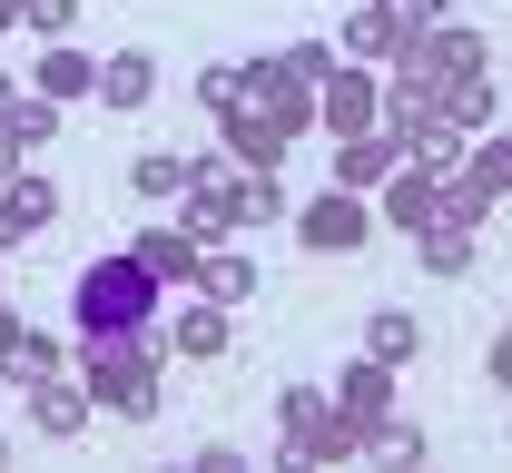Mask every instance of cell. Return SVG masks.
<instances>
[{
	"instance_id": "cell-1",
	"label": "cell",
	"mask_w": 512,
	"mask_h": 473,
	"mask_svg": "<svg viewBox=\"0 0 512 473\" xmlns=\"http://www.w3.org/2000/svg\"><path fill=\"white\" fill-rule=\"evenodd\" d=\"M158 375H168V336L158 326H119V336H79V385L89 405L119 424H158Z\"/></svg>"
},
{
	"instance_id": "cell-2",
	"label": "cell",
	"mask_w": 512,
	"mask_h": 473,
	"mask_svg": "<svg viewBox=\"0 0 512 473\" xmlns=\"http://www.w3.org/2000/svg\"><path fill=\"white\" fill-rule=\"evenodd\" d=\"M158 306H168V286H158V267H148L138 247H109V257H89V267H79V286H69V326H79V336L158 326Z\"/></svg>"
},
{
	"instance_id": "cell-3",
	"label": "cell",
	"mask_w": 512,
	"mask_h": 473,
	"mask_svg": "<svg viewBox=\"0 0 512 473\" xmlns=\"http://www.w3.org/2000/svg\"><path fill=\"white\" fill-rule=\"evenodd\" d=\"M286 227H296L316 257H355V247L375 237V198H355V188H335V178H325L306 207H286Z\"/></svg>"
},
{
	"instance_id": "cell-4",
	"label": "cell",
	"mask_w": 512,
	"mask_h": 473,
	"mask_svg": "<svg viewBox=\"0 0 512 473\" xmlns=\"http://www.w3.org/2000/svg\"><path fill=\"white\" fill-rule=\"evenodd\" d=\"M375 119H384V69H365V60L335 50V69L316 79V129L325 138H355V129H375Z\"/></svg>"
},
{
	"instance_id": "cell-5",
	"label": "cell",
	"mask_w": 512,
	"mask_h": 473,
	"mask_svg": "<svg viewBox=\"0 0 512 473\" xmlns=\"http://www.w3.org/2000/svg\"><path fill=\"white\" fill-rule=\"evenodd\" d=\"M237 69H247V60H237ZM217 129H227V158H237V168H286V148L306 138L286 109H266L256 89H237V109H217Z\"/></svg>"
},
{
	"instance_id": "cell-6",
	"label": "cell",
	"mask_w": 512,
	"mask_h": 473,
	"mask_svg": "<svg viewBox=\"0 0 512 473\" xmlns=\"http://www.w3.org/2000/svg\"><path fill=\"white\" fill-rule=\"evenodd\" d=\"M158 336H168V355H188V365H217L227 336H237V306H217V296H197V286H188V306H178Z\"/></svg>"
},
{
	"instance_id": "cell-7",
	"label": "cell",
	"mask_w": 512,
	"mask_h": 473,
	"mask_svg": "<svg viewBox=\"0 0 512 473\" xmlns=\"http://www.w3.org/2000/svg\"><path fill=\"white\" fill-rule=\"evenodd\" d=\"M89 424H99V405H89V385H79V375H40V385H30V434H50V444H79V434H89Z\"/></svg>"
},
{
	"instance_id": "cell-8",
	"label": "cell",
	"mask_w": 512,
	"mask_h": 473,
	"mask_svg": "<svg viewBox=\"0 0 512 473\" xmlns=\"http://www.w3.org/2000/svg\"><path fill=\"white\" fill-rule=\"evenodd\" d=\"M394 168H404V138L384 129H355V138H335V188H355V198H375L384 178H394Z\"/></svg>"
},
{
	"instance_id": "cell-9",
	"label": "cell",
	"mask_w": 512,
	"mask_h": 473,
	"mask_svg": "<svg viewBox=\"0 0 512 473\" xmlns=\"http://www.w3.org/2000/svg\"><path fill=\"white\" fill-rule=\"evenodd\" d=\"M30 89H40V99H60V109H79V99H99V60H89L79 40H40Z\"/></svg>"
},
{
	"instance_id": "cell-10",
	"label": "cell",
	"mask_w": 512,
	"mask_h": 473,
	"mask_svg": "<svg viewBox=\"0 0 512 473\" xmlns=\"http://www.w3.org/2000/svg\"><path fill=\"white\" fill-rule=\"evenodd\" d=\"M50 217H60V188H50L40 168H10V178H0V247H20V237H40Z\"/></svg>"
},
{
	"instance_id": "cell-11",
	"label": "cell",
	"mask_w": 512,
	"mask_h": 473,
	"mask_svg": "<svg viewBox=\"0 0 512 473\" xmlns=\"http://www.w3.org/2000/svg\"><path fill=\"white\" fill-rule=\"evenodd\" d=\"M404 40H414V30H404L384 0H355V10H345V30H335V50H345V60H365V69H394Z\"/></svg>"
},
{
	"instance_id": "cell-12",
	"label": "cell",
	"mask_w": 512,
	"mask_h": 473,
	"mask_svg": "<svg viewBox=\"0 0 512 473\" xmlns=\"http://www.w3.org/2000/svg\"><path fill=\"white\" fill-rule=\"evenodd\" d=\"M434 207H444V178H434V168H414V158H404V168L375 188V217H384V227H404V237H414Z\"/></svg>"
},
{
	"instance_id": "cell-13",
	"label": "cell",
	"mask_w": 512,
	"mask_h": 473,
	"mask_svg": "<svg viewBox=\"0 0 512 473\" xmlns=\"http://www.w3.org/2000/svg\"><path fill=\"white\" fill-rule=\"evenodd\" d=\"M325 405H335V414H355V424L375 434L384 414H394V365H375V355H355V365L335 375V395H325Z\"/></svg>"
},
{
	"instance_id": "cell-14",
	"label": "cell",
	"mask_w": 512,
	"mask_h": 473,
	"mask_svg": "<svg viewBox=\"0 0 512 473\" xmlns=\"http://www.w3.org/2000/svg\"><path fill=\"white\" fill-rule=\"evenodd\" d=\"M414 257H424V276H473V217L434 207V217L414 227Z\"/></svg>"
},
{
	"instance_id": "cell-15",
	"label": "cell",
	"mask_w": 512,
	"mask_h": 473,
	"mask_svg": "<svg viewBox=\"0 0 512 473\" xmlns=\"http://www.w3.org/2000/svg\"><path fill=\"white\" fill-rule=\"evenodd\" d=\"M286 464H365V424H355V414H335V405H325L316 424H306V434L286 444Z\"/></svg>"
},
{
	"instance_id": "cell-16",
	"label": "cell",
	"mask_w": 512,
	"mask_h": 473,
	"mask_svg": "<svg viewBox=\"0 0 512 473\" xmlns=\"http://www.w3.org/2000/svg\"><path fill=\"white\" fill-rule=\"evenodd\" d=\"M188 286H197V296H217V306H247L266 276H256V257H237V247H197V276H188Z\"/></svg>"
},
{
	"instance_id": "cell-17",
	"label": "cell",
	"mask_w": 512,
	"mask_h": 473,
	"mask_svg": "<svg viewBox=\"0 0 512 473\" xmlns=\"http://www.w3.org/2000/svg\"><path fill=\"white\" fill-rule=\"evenodd\" d=\"M158 99V60L148 50H109L99 60V109H148Z\"/></svg>"
},
{
	"instance_id": "cell-18",
	"label": "cell",
	"mask_w": 512,
	"mask_h": 473,
	"mask_svg": "<svg viewBox=\"0 0 512 473\" xmlns=\"http://www.w3.org/2000/svg\"><path fill=\"white\" fill-rule=\"evenodd\" d=\"M69 365V345L50 336V326H20V336L0 345V375H10V385H20V395H30V385H40V375H60Z\"/></svg>"
},
{
	"instance_id": "cell-19",
	"label": "cell",
	"mask_w": 512,
	"mask_h": 473,
	"mask_svg": "<svg viewBox=\"0 0 512 473\" xmlns=\"http://www.w3.org/2000/svg\"><path fill=\"white\" fill-rule=\"evenodd\" d=\"M434 109H444L453 138H483V129H493V79H483V69H463V79L434 89Z\"/></svg>"
},
{
	"instance_id": "cell-20",
	"label": "cell",
	"mask_w": 512,
	"mask_h": 473,
	"mask_svg": "<svg viewBox=\"0 0 512 473\" xmlns=\"http://www.w3.org/2000/svg\"><path fill=\"white\" fill-rule=\"evenodd\" d=\"M365 355L404 375V365L424 355V326H414V306H375V316H365Z\"/></svg>"
},
{
	"instance_id": "cell-21",
	"label": "cell",
	"mask_w": 512,
	"mask_h": 473,
	"mask_svg": "<svg viewBox=\"0 0 512 473\" xmlns=\"http://www.w3.org/2000/svg\"><path fill=\"white\" fill-rule=\"evenodd\" d=\"M128 198L178 207V198H188V158H178V148H138V158H128Z\"/></svg>"
},
{
	"instance_id": "cell-22",
	"label": "cell",
	"mask_w": 512,
	"mask_h": 473,
	"mask_svg": "<svg viewBox=\"0 0 512 473\" xmlns=\"http://www.w3.org/2000/svg\"><path fill=\"white\" fill-rule=\"evenodd\" d=\"M0 138H10L20 158H30V148H50V138H60V99H40V89H20V99L0 109Z\"/></svg>"
},
{
	"instance_id": "cell-23",
	"label": "cell",
	"mask_w": 512,
	"mask_h": 473,
	"mask_svg": "<svg viewBox=\"0 0 512 473\" xmlns=\"http://www.w3.org/2000/svg\"><path fill=\"white\" fill-rule=\"evenodd\" d=\"M128 247L158 267V286H188V276H197V237H188V227H138Z\"/></svg>"
},
{
	"instance_id": "cell-24",
	"label": "cell",
	"mask_w": 512,
	"mask_h": 473,
	"mask_svg": "<svg viewBox=\"0 0 512 473\" xmlns=\"http://www.w3.org/2000/svg\"><path fill=\"white\" fill-rule=\"evenodd\" d=\"M463 178H473L483 198H512V129H483V138H463Z\"/></svg>"
},
{
	"instance_id": "cell-25",
	"label": "cell",
	"mask_w": 512,
	"mask_h": 473,
	"mask_svg": "<svg viewBox=\"0 0 512 473\" xmlns=\"http://www.w3.org/2000/svg\"><path fill=\"white\" fill-rule=\"evenodd\" d=\"M237 217H247V227H286V188H276V168H247V188H237Z\"/></svg>"
},
{
	"instance_id": "cell-26",
	"label": "cell",
	"mask_w": 512,
	"mask_h": 473,
	"mask_svg": "<svg viewBox=\"0 0 512 473\" xmlns=\"http://www.w3.org/2000/svg\"><path fill=\"white\" fill-rule=\"evenodd\" d=\"M365 454H375V464H424V424H404V414H384L375 434H365Z\"/></svg>"
},
{
	"instance_id": "cell-27",
	"label": "cell",
	"mask_w": 512,
	"mask_h": 473,
	"mask_svg": "<svg viewBox=\"0 0 512 473\" xmlns=\"http://www.w3.org/2000/svg\"><path fill=\"white\" fill-rule=\"evenodd\" d=\"M20 30H40V40H79V0H20Z\"/></svg>"
},
{
	"instance_id": "cell-28",
	"label": "cell",
	"mask_w": 512,
	"mask_h": 473,
	"mask_svg": "<svg viewBox=\"0 0 512 473\" xmlns=\"http://www.w3.org/2000/svg\"><path fill=\"white\" fill-rule=\"evenodd\" d=\"M316 414H325V395H316V385H286V395H276V444H296Z\"/></svg>"
},
{
	"instance_id": "cell-29",
	"label": "cell",
	"mask_w": 512,
	"mask_h": 473,
	"mask_svg": "<svg viewBox=\"0 0 512 473\" xmlns=\"http://www.w3.org/2000/svg\"><path fill=\"white\" fill-rule=\"evenodd\" d=\"M188 473H247V454H237V444H197Z\"/></svg>"
},
{
	"instance_id": "cell-30",
	"label": "cell",
	"mask_w": 512,
	"mask_h": 473,
	"mask_svg": "<svg viewBox=\"0 0 512 473\" xmlns=\"http://www.w3.org/2000/svg\"><path fill=\"white\" fill-rule=\"evenodd\" d=\"M384 10H394L404 30H424V20H444V0H384Z\"/></svg>"
},
{
	"instance_id": "cell-31",
	"label": "cell",
	"mask_w": 512,
	"mask_h": 473,
	"mask_svg": "<svg viewBox=\"0 0 512 473\" xmlns=\"http://www.w3.org/2000/svg\"><path fill=\"white\" fill-rule=\"evenodd\" d=\"M483 375H493V385H512V326L493 336V355H483Z\"/></svg>"
},
{
	"instance_id": "cell-32",
	"label": "cell",
	"mask_w": 512,
	"mask_h": 473,
	"mask_svg": "<svg viewBox=\"0 0 512 473\" xmlns=\"http://www.w3.org/2000/svg\"><path fill=\"white\" fill-rule=\"evenodd\" d=\"M10 336H20V316H10V286H0V345H10Z\"/></svg>"
},
{
	"instance_id": "cell-33",
	"label": "cell",
	"mask_w": 512,
	"mask_h": 473,
	"mask_svg": "<svg viewBox=\"0 0 512 473\" xmlns=\"http://www.w3.org/2000/svg\"><path fill=\"white\" fill-rule=\"evenodd\" d=\"M0 30H20V0H0Z\"/></svg>"
},
{
	"instance_id": "cell-34",
	"label": "cell",
	"mask_w": 512,
	"mask_h": 473,
	"mask_svg": "<svg viewBox=\"0 0 512 473\" xmlns=\"http://www.w3.org/2000/svg\"><path fill=\"white\" fill-rule=\"evenodd\" d=\"M0 464H10V434H0Z\"/></svg>"
}]
</instances>
